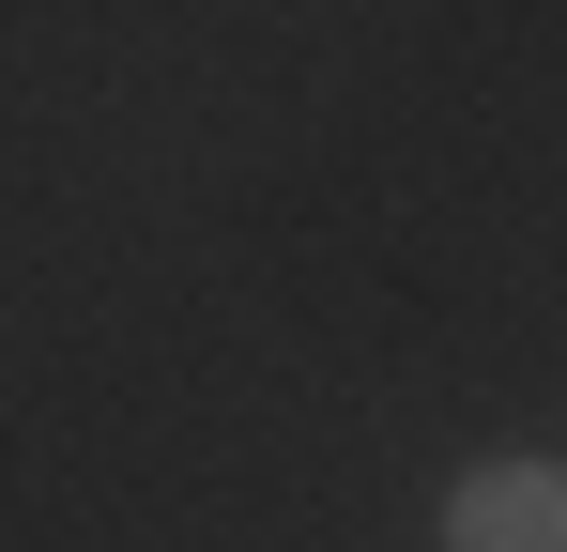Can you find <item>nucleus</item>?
<instances>
[{
    "label": "nucleus",
    "mask_w": 567,
    "mask_h": 552,
    "mask_svg": "<svg viewBox=\"0 0 567 552\" xmlns=\"http://www.w3.org/2000/svg\"><path fill=\"white\" fill-rule=\"evenodd\" d=\"M445 552H567V460H475L445 491Z\"/></svg>",
    "instance_id": "1"
}]
</instances>
